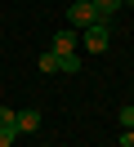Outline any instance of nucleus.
<instances>
[{"mask_svg": "<svg viewBox=\"0 0 134 147\" xmlns=\"http://www.w3.org/2000/svg\"><path fill=\"white\" fill-rule=\"evenodd\" d=\"M80 40H85L89 54H107V45H112V22H94V27H85Z\"/></svg>", "mask_w": 134, "mask_h": 147, "instance_id": "obj_1", "label": "nucleus"}, {"mask_svg": "<svg viewBox=\"0 0 134 147\" xmlns=\"http://www.w3.org/2000/svg\"><path fill=\"white\" fill-rule=\"evenodd\" d=\"M67 18H71V27H94L98 22V13H94V5H89V0H76V5H67Z\"/></svg>", "mask_w": 134, "mask_h": 147, "instance_id": "obj_2", "label": "nucleus"}, {"mask_svg": "<svg viewBox=\"0 0 134 147\" xmlns=\"http://www.w3.org/2000/svg\"><path fill=\"white\" fill-rule=\"evenodd\" d=\"M14 125H18V134H36L40 129V111L36 107H14Z\"/></svg>", "mask_w": 134, "mask_h": 147, "instance_id": "obj_3", "label": "nucleus"}, {"mask_svg": "<svg viewBox=\"0 0 134 147\" xmlns=\"http://www.w3.org/2000/svg\"><path fill=\"white\" fill-rule=\"evenodd\" d=\"M76 45H80L76 31H54V40H49V49H58V54H76Z\"/></svg>", "mask_w": 134, "mask_h": 147, "instance_id": "obj_4", "label": "nucleus"}, {"mask_svg": "<svg viewBox=\"0 0 134 147\" xmlns=\"http://www.w3.org/2000/svg\"><path fill=\"white\" fill-rule=\"evenodd\" d=\"M89 5H94V13H98V22H112V18H116V9H121L125 0H89Z\"/></svg>", "mask_w": 134, "mask_h": 147, "instance_id": "obj_5", "label": "nucleus"}, {"mask_svg": "<svg viewBox=\"0 0 134 147\" xmlns=\"http://www.w3.org/2000/svg\"><path fill=\"white\" fill-rule=\"evenodd\" d=\"M54 71H80V54H58L54 49Z\"/></svg>", "mask_w": 134, "mask_h": 147, "instance_id": "obj_6", "label": "nucleus"}, {"mask_svg": "<svg viewBox=\"0 0 134 147\" xmlns=\"http://www.w3.org/2000/svg\"><path fill=\"white\" fill-rule=\"evenodd\" d=\"M0 129H14V134H18V125H14V107H0Z\"/></svg>", "mask_w": 134, "mask_h": 147, "instance_id": "obj_7", "label": "nucleus"}, {"mask_svg": "<svg viewBox=\"0 0 134 147\" xmlns=\"http://www.w3.org/2000/svg\"><path fill=\"white\" fill-rule=\"evenodd\" d=\"M121 129H134V107H121Z\"/></svg>", "mask_w": 134, "mask_h": 147, "instance_id": "obj_8", "label": "nucleus"}, {"mask_svg": "<svg viewBox=\"0 0 134 147\" xmlns=\"http://www.w3.org/2000/svg\"><path fill=\"white\" fill-rule=\"evenodd\" d=\"M121 147H134V129H121V138H116Z\"/></svg>", "mask_w": 134, "mask_h": 147, "instance_id": "obj_9", "label": "nucleus"}, {"mask_svg": "<svg viewBox=\"0 0 134 147\" xmlns=\"http://www.w3.org/2000/svg\"><path fill=\"white\" fill-rule=\"evenodd\" d=\"M14 143V129H0V147H9Z\"/></svg>", "mask_w": 134, "mask_h": 147, "instance_id": "obj_10", "label": "nucleus"}, {"mask_svg": "<svg viewBox=\"0 0 134 147\" xmlns=\"http://www.w3.org/2000/svg\"><path fill=\"white\" fill-rule=\"evenodd\" d=\"M125 5H134V0H125Z\"/></svg>", "mask_w": 134, "mask_h": 147, "instance_id": "obj_11", "label": "nucleus"}]
</instances>
